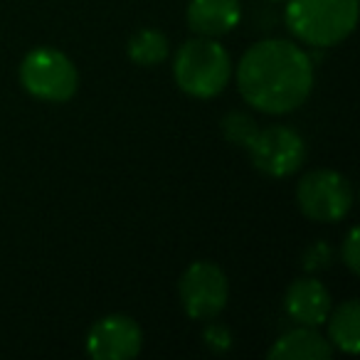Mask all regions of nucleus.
Here are the masks:
<instances>
[{"label":"nucleus","instance_id":"11","mask_svg":"<svg viewBox=\"0 0 360 360\" xmlns=\"http://www.w3.org/2000/svg\"><path fill=\"white\" fill-rule=\"evenodd\" d=\"M333 345L319 328L299 326V328L286 330L284 335L274 340L266 358L269 360H330L333 358Z\"/></svg>","mask_w":360,"mask_h":360},{"label":"nucleus","instance_id":"9","mask_svg":"<svg viewBox=\"0 0 360 360\" xmlns=\"http://www.w3.org/2000/svg\"><path fill=\"white\" fill-rule=\"evenodd\" d=\"M284 309L294 323L319 328L328 319L330 309H333V299H330L323 281L314 279V276H304V279H296L289 284L284 294Z\"/></svg>","mask_w":360,"mask_h":360},{"label":"nucleus","instance_id":"8","mask_svg":"<svg viewBox=\"0 0 360 360\" xmlns=\"http://www.w3.org/2000/svg\"><path fill=\"white\" fill-rule=\"evenodd\" d=\"M84 345L94 360H131L143 348V330L131 316L109 314L94 321Z\"/></svg>","mask_w":360,"mask_h":360},{"label":"nucleus","instance_id":"3","mask_svg":"<svg viewBox=\"0 0 360 360\" xmlns=\"http://www.w3.org/2000/svg\"><path fill=\"white\" fill-rule=\"evenodd\" d=\"M173 77L193 99H215L232 79L230 52L215 37H193L175 52Z\"/></svg>","mask_w":360,"mask_h":360},{"label":"nucleus","instance_id":"15","mask_svg":"<svg viewBox=\"0 0 360 360\" xmlns=\"http://www.w3.org/2000/svg\"><path fill=\"white\" fill-rule=\"evenodd\" d=\"M202 343H205L212 353H227V350L232 348V343H235V338H232V330L227 328L225 323L210 319V321H205V328H202Z\"/></svg>","mask_w":360,"mask_h":360},{"label":"nucleus","instance_id":"16","mask_svg":"<svg viewBox=\"0 0 360 360\" xmlns=\"http://www.w3.org/2000/svg\"><path fill=\"white\" fill-rule=\"evenodd\" d=\"M330 262H333V250L328 247V242H314L311 247H306L304 257H301V266L311 274L328 269Z\"/></svg>","mask_w":360,"mask_h":360},{"label":"nucleus","instance_id":"1","mask_svg":"<svg viewBox=\"0 0 360 360\" xmlns=\"http://www.w3.org/2000/svg\"><path fill=\"white\" fill-rule=\"evenodd\" d=\"M237 89L252 109L269 116L296 111L314 89V62L291 40L255 42L237 62Z\"/></svg>","mask_w":360,"mask_h":360},{"label":"nucleus","instance_id":"12","mask_svg":"<svg viewBox=\"0 0 360 360\" xmlns=\"http://www.w3.org/2000/svg\"><path fill=\"white\" fill-rule=\"evenodd\" d=\"M328 340L333 348L355 355L360 350V301L348 299L340 306L330 309L328 319Z\"/></svg>","mask_w":360,"mask_h":360},{"label":"nucleus","instance_id":"14","mask_svg":"<svg viewBox=\"0 0 360 360\" xmlns=\"http://www.w3.org/2000/svg\"><path fill=\"white\" fill-rule=\"evenodd\" d=\"M220 129H222V136H225L232 146L247 148V143H250L257 131H259V126H257V121L252 119L250 114H245V111H230V114L220 121Z\"/></svg>","mask_w":360,"mask_h":360},{"label":"nucleus","instance_id":"5","mask_svg":"<svg viewBox=\"0 0 360 360\" xmlns=\"http://www.w3.org/2000/svg\"><path fill=\"white\" fill-rule=\"evenodd\" d=\"M296 205L314 222H340L353 207V186L338 170H311L296 186Z\"/></svg>","mask_w":360,"mask_h":360},{"label":"nucleus","instance_id":"6","mask_svg":"<svg viewBox=\"0 0 360 360\" xmlns=\"http://www.w3.org/2000/svg\"><path fill=\"white\" fill-rule=\"evenodd\" d=\"M180 306L193 321H210L225 311L230 299V281L215 262H193L178 281Z\"/></svg>","mask_w":360,"mask_h":360},{"label":"nucleus","instance_id":"10","mask_svg":"<svg viewBox=\"0 0 360 360\" xmlns=\"http://www.w3.org/2000/svg\"><path fill=\"white\" fill-rule=\"evenodd\" d=\"M242 6L240 0H191L186 20L195 35L222 37L240 25Z\"/></svg>","mask_w":360,"mask_h":360},{"label":"nucleus","instance_id":"7","mask_svg":"<svg viewBox=\"0 0 360 360\" xmlns=\"http://www.w3.org/2000/svg\"><path fill=\"white\" fill-rule=\"evenodd\" d=\"M250 160L266 178H289L306 160V141L289 126H266L247 143Z\"/></svg>","mask_w":360,"mask_h":360},{"label":"nucleus","instance_id":"2","mask_svg":"<svg viewBox=\"0 0 360 360\" xmlns=\"http://www.w3.org/2000/svg\"><path fill=\"white\" fill-rule=\"evenodd\" d=\"M358 15V0H289L284 22L299 42L326 50L355 30Z\"/></svg>","mask_w":360,"mask_h":360},{"label":"nucleus","instance_id":"4","mask_svg":"<svg viewBox=\"0 0 360 360\" xmlns=\"http://www.w3.org/2000/svg\"><path fill=\"white\" fill-rule=\"evenodd\" d=\"M20 84L35 99L65 104L79 89V72L65 52L35 47L20 62Z\"/></svg>","mask_w":360,"mask_h":360},{"label":"nucleus","instance_id":"13","mask_svg":"<svg viewBox=\"0 0 360 360\" xmlns=\"http://www.w3.org/2000/svg\"><path fill=\"white\" fill-rule=\"evenodd\" d=\"M126 55L139 67H155L168 57V37L155 27H141L131 35Z\"/></svg>","mask_w":360,"mask_h":360},{"label":"nucleus","instance_id":"17","mask_svg":"<svg viewBox=\"0 0 360 360\" xmlns=\"http://www.w3.org/2000/svg\"><path fill=\"white\" fill-rule=\"evenodd\" d=\"M340 259L348 266L353 274H360V232L358 227H350L348 235L343 240V247H340Z\"/></svg>","mask_w":360,"mask_h":360}]
</instances>
